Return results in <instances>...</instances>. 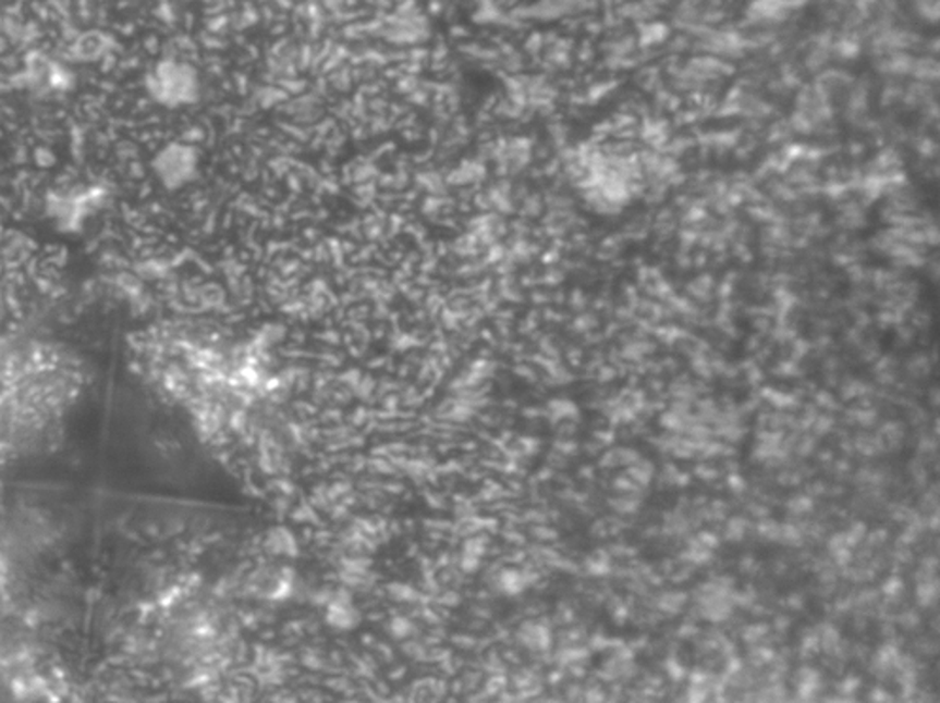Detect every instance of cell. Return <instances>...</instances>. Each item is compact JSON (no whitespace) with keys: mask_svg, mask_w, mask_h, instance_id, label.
<instances>
[{"mask_svg":"<svg viewBox=\"0 0 940 703\" xmlns=\"http://www.w3.org/2000/svg\"><path fill=\"white\" fill-rule=\"evenodd\" d=\"M151 95L158 101L166 102L169 107L173 104H186V102L195 101V72L186 65H166L158 66L154 82H150Z\"/></svg>","mask_w":940,"mask_h":703,"instance_id":"6da1fadb","label":"cell"}]
</instances>
